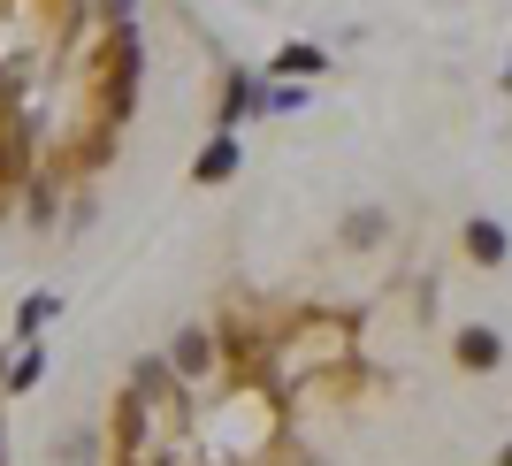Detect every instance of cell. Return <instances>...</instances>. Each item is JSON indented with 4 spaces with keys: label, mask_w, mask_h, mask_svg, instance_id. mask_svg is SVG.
<instances>
[{
    "label": "cell",
    "mask_w": 512,
    "mask_h": 466,
    "mask_svg": "<svg viewBox=\"0 0 512 466\" xmlns=\"http://www.w3.org/2000/svg\"><path fill=\"white\" fill-rule=\"evenodd\" d=\"M459 360H467V367H490L497 360V337H467V344H459Z\"/></svg>",
    "instance_id": "obj_1"
}]
</instances>
